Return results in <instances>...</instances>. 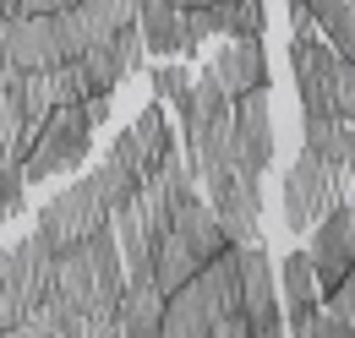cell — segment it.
I'll return each mask as SVG.
<instances>
[{
  "instance_id": "obj_15",
  "label": "cell",
  "mask_w": 355,
  "mask_h": 338,
  "mask_svg": "<svg viewBox=\"0 0 355 338\" xmlns=\"http://www.w3.org/2000/svg\"><path fill=\"white\" fill-rule=\"evenodd\" d=\"M301 126H306V148L334 169V175H350V153H355V131L350 121H339L328 104H311L301 109Z\"/></svg>"
},
{
  "instance_id": "obj_1",
  "label": "cell",
  "mask_w": 355,
  "mask_h": 338,
  "mask_svg": "<svg viewBox=\"0 0 355 338\" xmlns=\"http://www.w3.org/2000/svg\"><path fill=\"white\" fill-rule=\"evenodd\" d=\"M121 290H126V273H121V251H115L110 218H104L98 229H88L77 246L55 251V284H49V300H60L66 311H77L83 322L115 317Z\"/></svg>"
},
{
  "instance_id": "obj_32",
  "label": "cell",
  "mask_w": 355,
  "mask_h": 338,
  "mask_svg": "<svg viewBox=\"0 0 355 338\" xmlns=\"http://www.w3.org/2000/svg\"><path fill=\"white\" fill-rule=\"evenodd\" d=\"M284 11H290V28H295V39H301V33H311V11H306V0H284Z\"/></svg>"
},
{
  "instance_id": "obj_18",
  "label": "cell",
  "mask_w": 355,
  "mask_h": 338,
  "mask_svg": "<svg viewBox=\"0 0 355 338\" xmlns=\"http://www.w3.org/2000/svg\"><path fill=\"white\" fill-rule=\"evenodd\" d=\"M273 284H284V300H279V311L290 317V328L295 322H306L311 311H317V278H311V262H306V251H290L284 256V273L273 267Z\"/></svg>"
},
{
  "instance_id": "obj_25",
  "label": "cell",
  "mask_w": 355,
  "mask_h": 338,
  "mask_svg": "<svg viewBox=\"0 0 355 338\" xmlns=\"http://www.w3.org/2000/svg\"><path fill=\"white\" fill-rule=\"evenodd\" d=\"M208 39H219V28H214V6H186V11H180L175 55H197Z\"/></svg>"
},
{
  "instance_id": "obj_22",
  "label": "cell",
  "mask_w": 355,
  "mask_h": 338,
  "mask_svg": "<svg viewBox=\"0 0 355 338\" xmlns=\"http://www.w3.org/2000/svg\"><path fill=\"white\" fill-rule=\"evenodd\" d=\"M88 180H93V191H98V202H104V213H110V208H121V202H126V197L137 191V169H132V164H121L115 153H110L104 164L93 169Z\"/></svg>"
},
{
  "instance_id": "obj_40",
  "label": "cell",
  "mask_w": 355,
  "mask_h": 338,
  "mask_svg": "<svg viewBox=\"0 0 355 338\" xmlns=\"http://www.w3.org/2000/svg\"><path fill=\"white\" fill-rule=\"evenodd\" d=\"M0 256H6V246H0Z\"/></svg>"
},
{
  "instance_id": "obj_21",
  "label": "cell",
  "mask_w": 355,
  "mask_h": 338,
  "mask_svg": "<svg viewBox=\"0 0 355 338\" xmlns=\"http://www.w3.org/2000/svg\"><path fill=\"white\" fill-rule=\"evenodd\" d=\"M214 28H219V39H263V33H268V6H263V0H230V6H214Z\"/></svg>"
},
{
  "instance_id": "obj_20",
  "label": "cell",
  "mask_w": 355,
  "mask_h": 338,
  "mask_svg": "<svg viewBox=\"0 0 355 338\" xmlns=\"http://www.w3.org/2000/svg\"><path fill=\"white\" fill-rule=\"evenodd\" d=\"M197 267H202V262L186 251L175 235H164V240L153 246V273H148V278H153V290H159V295H175V290L191 278V273H197Z\"/></svg>"
},
{
  "instance_id": "obj_19",
  "label": "cell",
  "mask_w": 355,
  "mask_h": 338,
  "mask_svg": "<svg viewBox=\"0 0 355 338\" xmlns=\"http://www.w3.org/2000/svg\"><path fill=\"white\" fill-rule=\"evenodd\" d=\"M137 39L148 55H175L180 39V6L175 0H137V17H132Z\"/></svg>"
},
{
  "instance_id": "obj_14",
  "label": "cell",
  "mask_w": 355,
  "mask_h": 338,
  "mask_svg": "<svg viewBox=\"0 0 355 338\" xmlns=\"http://www.w3.org/2000/svg\"><path fill=\"white\" fill-rule=\"evenodd\" d=\"M170 235H175L197 262H214V256L230 246V240H224V229H219V218H214V208H208L197 191L175 202V213H170Z\"/></svg>"
},
{
  "instance_id": "obj_29",
  "label": "cell",
  "mask_w": 355,
  "mask_h": 338,
  "mask_svg": "<svg viewBox=\"0 0 355 338\" xmlns=\"http://www.w3.org/2000/svg\"><path fill=\"white\" fill-rule=\"evenodd\" d=\"M22 153H28V131L17 126V115L0 109V164H17Z\"/></svg>"
},
{
  "instance_id": "obj_36",
  "label": "cell",
  "mask_w": 355,
  "mask_h": 338,
  "mask_svg": "<svg viewBox=\"0 0 355 338\" xmlns=\"http://www.w3.org/2000/svg\"><path fill=\"white\" fill-rule=\"evenodd\" d=\"M66 6H77V0H44V11H66Z\"/></svg>"
},
{
  "instance_id": "obj_9",
  "label": "cell",
  "mask_w": 355,
  "mask_h": 338,
  "mask_svg": "<svg viewBox=\"0 0 355 338\" xmlns=\"http://www.w3.org/2000/svg\"><path fill=\"white\" fill-rule=\"evenodd\" d=\"M49 284H55V256L39 246V235H22L17 246H6V256H0V290L17 305V317H28L39 300H49Z\"/></svg>"
},
{
  "instance_id": "obj_39",
  "label": "cell",
  "mask_w": 355,
  "mask_h": 338,
  "mask_svg": "<svg viewBox=\"0 0 355 338\" xmlns=\"http://www.w3.org/2000/svg\"><path fill=\"white\" fill-rule=\"evenodd\" d=\"M214 6H230V0H214Z\"/></svg>"
},
{
  "instance_id": "obj_27",
  "label": "cell",
  "mask_w": 355,
  "mask_h": 338,
  "mask_svg": "<svg viewBox=\"0 0 355 338\" xmlns=\"http://www.w3.org/2000/svg\"><path fill=\"white\" fill-rule=\"evenodd\" d=\"M317 305H322V317H334V322L355 328V273H350V278H339V284L317 300Z\"/></svg>"
},
{
  "instance_id": "obj_17",
  "label": "cell",
  "mask_w": 355,
  "mask_h": 338,
  "mask_svg": "<svg viewBox=\"0 0 355 338\" xmlns=\"http://www.w3.org/2000/svg\"><path fill=\"white\" fill-rule=\"evenodd\" d=\"M126 131H132V142H137V164H142V175H153L164 159H175V153H180L175 131H170V115H164V104H159V98H153V104H148Z\"/></svg>"
},
{
  "instance_id": "obj_4",
  "label": "cell",
  "mask_w": 355,
  "mask_h": 338,
  "mask_svg": "<svg viewBox=\"0 0 355 338\" xmlns=\"http://www.w3.org/2000/svg\"><path fill=\"white\" fill-rule=\"evenodd\" d=\"M202 186H208L202 202L214 208L224 240L230 246H257L263 240V180L235 175V169H214V175H202Z\"/></svg>"
},
{
  "instance_id": "obj_24",
  "label": "cell",
  "mask_w": 355,
  "mask_h": 338,
  "mask_svg": "<svg viewBox=\"0 0 355 338\" xmlns=\"http://www.w3.org/2000/svg\"><path fill=\"white\" fill-rule=\"evenodd\" d=\"M322 44H328L334 55L355 60V6H350V0L328 6V17H322Z\"/></svg>"
},
{
  "instance_id": "obj_7",
  "label": "cell",
  "mask_w": 355,
  "mask_h": 338,
  "mask_svg": "<svg viewBox=\"0 0 355 338\" xmlns=\"http://www.w3.org/2000/svg\"><path fill=\"white\" fill-rule=\"evenodd\" d=\"M306 235H311L306 262H311V278H317V295H328L339 278L355 273V208L350 202H334Z\"/></svg>"
},
{
  "instance_id": "obj_31",
  "label": "cell",
  "mask_w": 355,
  "mask_h": 338,
  "mask_svg": "<svg viewBox=\"0 0 355 338\" xmlns=\"http://www.w3.org/2000/svg\"><path fill=\"white\" fill-rule=\"evenodd\" d=\"M110 104H115V93H88V98H83V115H88V126H93V131L110 121Z\"/></svg>"
},
{
  "instance_id": "obj_28",
  "label": "cell",
  "mask_w": 355,
  "mask_h": 338,
  "mask_svg": "<svg viewBox=\"0 0 355 338\" xmlns=\"http://www.w3.org/2000/svg\"><path fill=\"white\" fill-rule=\"evenodd\" d=\"M290 338H355V328L334 322V317H322V311H311L306 322H295V328H290Z\"/></svg>"
},
{
  "instance_id": "obj_2",
  "label": "cell",
  "mask_w": 355,
  "mask_h": 338,
  "mask_svg": "<svg viewBox=\"0 0 355 338\" xmlns=\"http://www.w3.org/2000/svg\"><path fill=\"white\" fill-rule=\"evenodd\" d=\"M93 153V126L83 115V104H55L39 126L28 131V153L17 159L22 180H55V175H71L83 169Z\"/></svg>"
},
{
  "instance_id": "obj_6",
  "label": "cell",
  "mask_w": 355,
  "mask_h": 338,
  "mask_svg": "<svg viewBox=\"0 0 355 338\" xmlns=\"http://www.w3.org/2000/svg\"><path fill=\"white\" fill-rule=\"evenodd\" d=\"M110 213L98 202V191H93V180H71L66 191H55L44 208H39V224H33V235H39V246L49 256L66 251V246H77L88 229H98Z\"/></svg>"
},
{
  "instance_id": "obj_8",
  "label": "cell",
  "mask_w": 355,
  "mask_h": 338,
  "mask_svg": "<svg viewBox=\"0 0 355 338\" xmlns=\"http://www.w3.org/2000/svg\"><path fill=\"white\" fill-rule=\"evenodd\" d=\"M235 311L246 317V328H279L284 311H279V284H273V256L268 246H235Z\"/></svg>"
},
{
  "instance_id": "obj_16",
  "label": "cell",
  "mask_w": 355,
  "mask_h": 338,
  "mask_svg": "<svg viewBox=\"0 0 355 338\" xmlns=\"http://www.w3.org/2000/svg\"><path fill=\"white\" fill-rule=\"evenodd\" d=\"M159 317H164V295L153 290V278H137L115 300V328L121 338H159Z\"/></svg>"
},
{
  "instance_id": "obj_11",
  "label": "cell",
  "mask_w": 355,
  "mask_h": 338,
  "mask_svg": "<svg viewBox=\"0 0 355 338\" xmlns=\"http://www.w3.org/2000/svg\"><path fill=\"white\" fill-rule=\"evenodd\" d=\"M77 60H83V71H88L93 93H115L126 77H137V71L148 66V49L137 39V28H115L110 39H98L93 49H83Z\"/></svg>"
},
{
  "instance_id": "obj_37",
  "label": "cell",
  "mask_w": 355,
  "mask_h": 338,
  "mask_svg": "<svg viewBox=\"0 0 355 338\" xmlns=\"http://www.w3.org/2000/svg\"><path fill=\"white\" fill-rule=\"evenodd\" d=\"M22 338H44V333H39V328H33V322H22Z\"/></svg>"
},
{
  "instance_id": "obj_10",
  "label": "cell",
  "mask_w": 355,
  "mask_h": 338,
  "mask_svg": "<svg viewBox=\"0 0 355 338\" xmlns=\"http://www.w3.org/2000/svg\"><path fill=\"white\" fill-rule=\"evenodd\" d=\"M0 55L11 60V71H49V66H60V49H55V22H49V11L6 17V22H0Z\"/></svg>"
},
{
  "instance_id": "obj_12",
  "label": "cell",
  "mask_w": 355,
  "mask_h": 338,
  "mask_svg": "<svg viewBox=\"0 0 355 338\" xmlns=\"http://www.w3.org/2000/svg\"><path fill=\"white\" fill-rule=\"evenodd\" d=\"M339 60H345V55H334V49L317 39V33H301V39L290 44V66H295V93H301V109L328 104V98H334V71H339ZM328 109H334V104H328Z\"/></svg>"
},
{
  "instance_id": "obj_38",
  "label": "cell",
  "mask_w": 355,
  "mask_h": 338,
  "mask_svg": "<svg viewBox=\"0 0 355 338\" xmlns=\"http://www.w3.org/2000/svg\"><path fill=\"white\" fill-rule=\"evenodd\" d=\"M175 6H180V11H186V6H214V0H175Z\"/></svg>"
},
{
  "instance_id": "obj_23",
  "label": "cell",
  "mask_w": 355,
  "mask_h": 338,
  "mask_svg": "<svg viewBox=\"0 0 355 338\" xmlns=\"http://www.w3.org/2000/svg\"><path fill=\"white\" fill-rule=\"evenodd\" d=\"M44 82H49V104H83V98L93 93L83 60H60V66H49Z\"/></svg>"
},
{
  "instance_id": "obj_13",
  "label": "cell",
  "mask_w": 355,
  "mask_h": 338,
  "mask_svg": "<svg viewBox=\"0 0 355 338\" xmlns=\"http://www.w3.org/2000/svg\"><path fill=\"white\" fill-rule=\"evenodd\" d=\"M208 71H214V82H219L230 98H241V93H252V87H268L263 39H230L224 49H214Z\"/></svg>"
},
{
  "instance_id": "obj_5",
  "label": "cell",
  "mask_w": 355,
  "mask_h": 338,
  "mask_svg": "<svg viewBox=\"0 0 355 338\" xmlns=\"http://www.w3.org/2000/svg\"><path fill=\"white\" fill-rule=\"evenodd\" d=\"M224 159L235 175H257L263 180L273 164V98L268 87H252L241 98H230V148Z\"/></svg>"
},
{
  "instance_id": "obj_26",
  "label": "cell",
  "mask_w": 355,
  "mask_h": 338,
  "mask_svg": "<svg viewBox=\"0 0 355 338\" xmlns=\"http://www.w3.org/2000/svg\"><path fill=\"white\" fill-rule=\"evenodd\" d=\"M22 197H28V180L17 164H0V224L22 218Z\"/></svg>"
},
{
  "instance_id": "obj_35",
  "label": "cell",
  "mask_w": 355,
  "mask_h": 338,
  "mask_svg": "<svg viewBox=\"0 0 355 338\" xmlns=\"http://www.w3.org/2000/svg\"><path fill=\"white\" fill-rule=\"evenodd\" d=\"M246 338H284V322L279 328H257V333H246Z\"/></svg>"
},
{
  "instance_id": "obj_33",
  "label": "cell",
  "mask_w": 355,
  "mask_h": 338,
  "mask_svg": "<svg viewBox=\"0 0 355 338\" xmlns=\"http://www.w3.org/2000/svg\"><path fill=\"white\" fill-rule=\"evenodd\" d=\"M17 322H22V317H17V305H11L6 290H0V333H6V328H17Z\"/></svg>"
},
{
  "instance_id": "obj_3",
  "label": "cell",
  "mask_w": 355,
  "mask_h": 338,
  "mask_svg": "<svg viewBox=\"0 0 355 338\" xmlns=\"http://www.w3.org/2000/svg\"><path fill=\"white\" fill-rule=\"evenodd\" d=\"M334 202H350V175H334L311 148H301V159L284 169V229L306 235Z\"/></svg>"
},
{
  "instance_id": "obj_30",
  "label": "cell",
  "mask_w": 355,
  "mask_h": 338,
  "mask_svg": "<svg viewBox=\"0 0 355 338\" xmlns=\"http://www.w3.org/2000/svg\"><path fill=\"white\" fill-rule=\"evenodd\" d=\"M186 82H191V71H186V66H170V60H159V66H153V93H159V98L186 93Z\"/></svg>"
},
{
  "instance_id": "obj_34",
  "label": "cell",
  "mask_w": 355,
  "mask_h": 338,
  "mask_svg": "<svg viewBox=\"0 0 355 338\" xmlns=\"http://www.w3.org/2000/svg\"><path fill=\"white\" fill-rule=\"evenodd\" d=\"M328 6H339V0H306V11H311V22H322V17H328Z\"/></svg>"
}]
</instances>
